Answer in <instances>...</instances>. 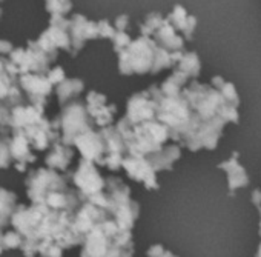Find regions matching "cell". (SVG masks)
<instances>
[{
    "mask_svg": "<svg viewBox=\"0 0 261 257\" xmlns=\"http://www.w3.org/2000/svg\"><path fill=\"white\" fill-rule=\"evenodd\" d=\"M183 56V53H169L160 48L151 37L142 36L118 53V69L124 76L159 73L160 69L178 63Z\"/></svg>",
    "mask_w": 261,
    "mask_h": 257,
    "instance_id": "cell-1",
    "label": "cell"
},
{
    "mask_svg": "<svg viewBox=\"0 0 261 257\" xmlns=\"http://www.w3.org/2000/svg\"><path fill=\"white\" fill-rule=\"evenodd\" d=\"M121 168L126 171V174L130 179L143 183L145 188H148V190H157L160 186L159 179H157V171L149 163V160L143 156L126 154Z\"/></svg>",
    "mask_w": 261,
    "mask_h": 257,
    "instance_id": "cell-2",
    "label": "cell"
},
{
    "mask_svg": "<svg viewBox=\"0 0 261 257\" xmlns=\"http://www.w3.org/2000/svg\"><path fill=\"white\" fill-rule=\"evenodd\" d=\"M227 176V188H229V194H232L237 190L244 188L249 183V176L246 173V170L241 167L240 160H238V154L233 153L227 160L221 162L218 165Z\"/></svg>",
    "mask_w": 261,
    "mask_h": 257,
    "instance_id": "cell-3",
    "label": "cell"
},
{
    "mask_svg": "<svg viewBox=\"0 0 261 257\" xmlns=\"http://www.w3.org/2000/svg\"><path fill=\"white\" fill-rule=\"evenodd\" d=\"M77 183L89 194V196H95L100 194L101 190L106 186V182L101 179V176L98 174L97 168L92 165L91 160H85L80 165V170L77 173L75 177Z\"/></svg>",
    "mask_w": 261,
    "mask_h": 257,
    "instance_id": "cell-4",
    "label": "cell"
},
{
    "mask_svg": "<svg viewBox=\"0 0 261 257\" xmlns=\"http://www.w3.org/2000/svg\"><path fill=\"white\" fill-rule=\"evenodd\" d=\"M88 102H89V112H91L92 119L98 125L108 128V125H111L114 120L115 106L108 105L106 97L103 94H98V92H91Z\"/></svg>",
    "mask_w": 261,
    "mask_h": 257,
    "instance_id": "cell-5",
    "label": "cell"
},
{
    "mask_svg": "<svg viewBox=\"0 0 261 257\" xmlns=\"http://www.w3.org/2000/svg\"><path fill=\"white\" fill-rule=\"evenodd\" d=\"M166 19L169 20V24H171L177 31H180L183 36H186V39H191V36H192V33H194V30H195L197 20H195V17L189 16L183 7L177 5V7L172 10V13H171Z\"/></svg>",
    "mask_w": 261,
    "mask_h": 257,
    "instance_id": "cell-6",
    "label": "cell"
},
{
    "mask_svg": "<svg viewBox=\"0 0 261 257\" xmlns=\"http://www.w3.org/2000/svg\"><path fill=\"white\" fill-rule=\"evenodd\" d=\"M200 68H201V65H200L198 56L194 51H191V53H186L181 57V60L178 62V68L177 69L185 73L189 79H194V77H197L200 74Z\"/></svg>",
    "mask_w": 261,
    "mask_h": 257,
    "instance_id": "cell-7",
    "label": "cell"
},
{
    "mask_svg": "<svg viewBox=\"0 0 261 257\" xmlns=\"http://www.w3.org/2000/svg\"><path fill=\"white\" fill-rule=\"evenodd\" d=\"M163 20H165V17H163L162 14H159V13L148 14L146 19H145V22H143L142 27H140L142 36H146V37L154 36V33L160 28V25L163 24Z\"/></svg>",
    "mask_w": 261,
    "mask_h": 257,
    "instance_id": "cell-8",
    "label": "cell"
},
{
    "mask_svg": "<svg viewBox=\"0 0 261 257\" xmlns=\"http://www.w3.org/2000/svg\"><path fill=\"white\" fill-rule=\"evenodd\" d=\"M112 42H114V50L117 51V53H120V51H123L130 42V37L127 36V33H124V31H117L115 33V36L112 37Z\"/></svg>",
    "mask_w": 261,
    "mask_h": 257,
    "instance_id": "cell-9",
    "label": "cell"
},
{
    "mask_svg": "<svg viewBox=\"0 0 261 257\" xmlns=\"http://www.w3.org/2000/svg\"><path fill=\"white\" fill-rule=\"evenodd\" d=\"M148 257H177L174 254H171L168 249H165L162 245H154L148 249Z\"/></svg>",
    "mask_w": 261,
    "mask_h": 257,
    "instance_id": "cell-10",
    "label": "cell"
},
{
    "mask_svg": "<svg viewBox=\"0 0 261 257\" xmlns=\"http://www.w3.org/2000/svg\"><path fill=\"white\" fill-rule=\"evenodd\" d=\"M127 24H129V17L123 14V16H120V17L115 20V30H117V31H124V33H126Z\"/></svg>",
    "mask_w": 261,
    "mask_h": 257,
    "instance_id": "cell-11",
    "label": "cell"
},
{
    "mask_svg": "<svg viewBox=\"0 0 261 257\" xmlns=\"http://www.w3.org/2000/svg\"><path fill=\"white\" fill-rule=\"evenodd\" d=\"M252 202H253V205L258 208V211L261 209V190H255L253 193H252Z\"/></svg>",
    "mask_w": 261,
    "mask_h": 257,
    "instance_id": "cell-12",
    "label": "cell"
},
{
    "mask_svg": "<svg viewBox=\"0 0 261 257\" xmlns=\"http://www.w3.org/2000/svg\"><path fill=\"white\" fill-rule=\"evenodd\" d=\"M256 257H261V245H259V248H258V252H256Z\"/></svg>",
    "mask_w": 261,
    "mask_h": 257,
    "instance_id": "cell-13",
    "label": "cell"
}]
</instances>
